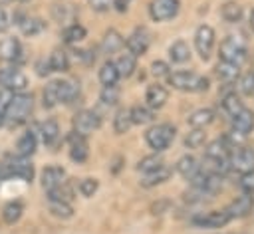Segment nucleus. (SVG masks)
Segmentation results:
<instances>
[{"label":"nucleus","mask_w":254,"mask_h":234,"mask_svg":"<svg viewBox=\"0 0 254 234\" xmlns=\"http://www.w3.org/2000/svg\"><path fill=\"white\" fill-rule=\"evenodd\" d=\"M32 109H34V97H32V93H26V91L12 93V97L8 101V107H6L4 125L10 127V129L24 125L30 119Z\"/></svg>","instance_id":"nucleus-1"},{"label":"nucleus","mask_w":254,"mask_h":234,"mask_svg":"<svg viewBox=\"0 0 254 234\" xmlns=\"http://www.w3.org/2000/svg\"><path fill=\"white\" fill-rule=\"evenodd\" d=\"M0 175L2 178H20L30 182L34 178V165L30 163V157L22 155H8L0 163Z\"/></svg>","instance_id":"nucleus-2"},{"label":"nucleus","mask_w":254,"mask_h":234,"mask_svg":"<svg viewBox=\"0 0 254 234\" xmlns=\"http://www.w3.org/2000/svg\"><path fill=\"white\" fill-rule=\"evenodd\" d=\"M167 81L169 85H173L175 89L179 91H204L208 89V79L194 73V71H189V69H179V71H171L167 75Z\"/></svg>","instance_id":"nucleus-3"},{"label":"nucleus","mask_w":254,"mask_h":234,"mask_svg":"<svg viewBox=\"0 0 254 234\" xmlns=\"http://www.w3.org/2000/svg\"><path fill=\"white\" fill-rule=\"evenodd\" d=\"M175 135H177L175 125H171V123H157V125L147 129L145 141H147V145L155 153H163V151H167L171 147V143L175 141Z\"/></svg>","instance_id":"nucleus-4"},{"label":"nucleus","mask_w":254,"mask_h":234,"mask_svg":"<svg viewBox=\"0 0 254 234\" xmlns=\"http://www.w3.org/2000/svg\"><path fill=\"white\" fill-rule=\"evenodd\" d=\"M246 58H248V42L244 36L232 34L220 44V59L240 65L242 61H246Z\"/></svg>","instance_id":"nucleus-5"},{"label":"nucleus","mask_w":254,"mask_h":234,"mask_svg":"<svg viewBox=\"0 0 254 234\" xmlns=\"http://www.w3.org/2000/svg\"><path fill=\"white\" fill-rule=\"evenodd\" d=\"M28 87V77L16 69V67H0V89H6L10 93H20L26 91Z\"/></svg>","instance_id":"nucleus-6"},{"label":"nucleus","mask_w":254,"mask_h":234,"mask_svg":"<svg viewBox=\"0 0 254 234\" xmlns=\"http://www.w3.org/2000/svg\"><path fill=\"white\" fill-rule=\"evenodd\" d=\"M214 42H216V34L208 24H202L196 28L194 32V50L200 56V59H208L212 50H214Z\"/></svg>","instance_id":"nucleus-7"},{"label":"nucleus","mask_w":254,"mask_h":234,"mask_svg":"<svg viewBox=\"0 0 254 234\" xmlns=\"http://www.w3.org/2000/svg\"><path fill=\"white\" fill-rule=\"evenodd\" d=\"M228 167L236 173H248L254 169V149L250 147H234L228 155Z\"/></svg>","instance_id":"nucleus-8"},{"label":"nucleus","mask_w":254,"mask_h":234,"mask_svg":"<svg viewBox=\"0 0 254 234\" xmlns=\"http://www.w3.org/2000/svg\"><path fill=\"white\" fill-rule=\"evenodd\" d=\"M99 125H101V119H99L97 111H93V109H81L73 117V133H77L81 137H87L89 133L99 129Z\"/></svg>","instance_id":"nucleus-9"},{"label":"nucleus","mask_w":254,"mask_h":234,"mask_svg":"<svg viewBox=\"0 0 254 234\" xmlns=\"http://www.w3.org/2000/svg\"><path fill=\"white\" fill-rule=\"evenodd\" d=\"M151 32L147 30V28H135L131 34H129V38L125 40V46H127V52L129 54H133L135 58H139V56H143L147 50H149V46H151Z\"/></svg>","instance_id":"nucleus-10"},{"label":"nucleus","mask_w":254,"mask_h":234,"mask_svg":"<svg viewBox=\"0 0 254 234\" xmlns=\"http://www.w3.org/2000/svg\"><path fill=\"white\" fill-rule=\"evenodd\" d=\"M181 2L179 0H151L149 4V14L155 22H165L171 20L179 14Z\"/></svg>","instance_id":"nucleus-11"},{"label":"nucleus","mask_w":254,"mask_h":234,"mask_svg":"<svg viewBox=\"0 0 254 234\" xmlns=\"http://www.w3.org/2000/svg\"><path fill=\"white\" fill-rule=\"evenodd\" d=\"M196 228H206V230H214V228H222L226 222H230V218H228V214H226V210L222 208V210H212V212H202V214H198V216H194L192 220H190Z\"/></svg>","instance_id":"nucleus-12"},{"label":"nucleus","mask_w":254,"mask_h":234,"mask_svg":"<svg viewBox=\"0 0 254 234\" xmlns=\"http://www.w3.org/2000/svg\"><path fill=\"white\" fill-rule=\"evenodd\" d=\"M0 59L8 63L24 61V48L18 38H4L0 42Z\"/></svg>","instance_id":"nucleus-13"},{"label":"nucleus","mask_w":254,"mask_h":234,"mask_svg":"<svg viewBox=\"0 0 254 234\" xmlns=\"http://www.w3.org/2000/svg\"><path fill=\"white\" fill-rule=\"evenodd\" d=\"M252 208H254V196L252 194H246V192H242L240 196H236L224 210H226V214H228V218L232 220V218H242V216H246V214H250L252 212Z\"/></svg>","instance_id":"nucleus-14"},{"label":"nucleus","mask_w":254,"mask_h":234,"mask_svg":"<svg viewBox=\"0 0 254 234\" xmlns=\"http://www.w3.org/2000/svg\"><path fill=\"white\" fill-rule=\"evenodd\" d=\"M230 123H232V131H230V133H234V135H238V137H246V135L252 133V129H254V113L244 107L242 111H238V113L230 119Z\"/></svg>","instance_id":"nucleus-15"},{"label":"nucleus","mask_w":254,"mask_h":234,"mask_svg":"<svg viewBox=\"0 0 254 234\" xmlns=\"http://www.w3.org/2000/svg\"><path fill=\"white\" fill-rule=\"evenodd\" d=\"M69 159L73 163H85L87 161V155H89V145H87V137H81L77 133L71 131L69 135Z\"/></svg>","instance_id":"nucleus-16"},{"label":"nucleus","mask_w":254,"mask_h":234,"mask_svg":"<svg viewBox=\"0 0 254 234\" xmlns=\"http://www.w3.org/2000/svg\"><path fill=\"white\" fill-rule=\"evenodd\" d=\"M169 99V89L161 83H153L147 87V93H145V101H147V107L151 109H161Z\"/></svg>","instance_id":"nucleus-17"},{"label":"nucleus","mask_w":254,"mask_h":234,"mask_svg":"<svg viewBox=\"0 0 254 234\" xmlns=\"http://www.w3.org/2000/svg\"><path fill=\"white\" fill-rule=\"evenodd\" d=\"M65 176H67V175H65V171H64L62 167H56V165L46 167V169L42 171V186H44L46 190H52V188L64 184V182H65Z\"/></svg>","instance_id":"nucleus-18"},{"label":"nucleus","mask_w":254,"mask_h":234,"mask_svg":"<svg viewBox=\"0 0 254 234\" xmlns=\"http://www.w3.org/2000/svg\"><path fill=\"white\" fill-rule=\"evenodd\" d=\"M16 24L20 26V32L24 36H28V38L38 36V34H42L46 30V22L42 18H38V16H18Z\"/></svg>","instance_id":"nucleus-19"},{"label":"nucleus","mask_w":254,"mask_h":234,"mask_svg":"<svg viewBox=\"0 0 254 234\" xmlns=\"http://www.w3.org/2000/svg\"><path fill=\"white\" fill-rule=\"evenodd\" d=\"M200 163H198V159L196 157H192V155H185V157H181L179 161H177V173L183 176V178H187V180H190V178H194L196 175H198V171H200Z\"/></svg>","instance_id":"nucleus-20"},{"label":"nucleus","mask_w":254,"mask_h":234,"mask_svg":"<svg viewBox=\"0 0 254 234\" xmlns=\"http://www.w3.org/2000/svg\"><path fill=\"white\" fill-rule=\"evenodd\" d=\"M56 89H58V101L60 103H73L79 95L77 83L69 79H56Z\"/></svg>","instance_id":"nucleus-21"},{"label":"nucleus","mask_w":254,"mask_h":234,"mask_svg":"<svg viewBox=\"0 0 254 234\" xmlns=\"http://www.w3.org/2000/svg\"><path fill=\"white\" fill-rule=\"evenodd\" d=\"M38 129H40L38 133H40V137H42V141H44L46 147H54V145L60 141V125H58L56 119H46V121H42Z\"/></svg>","instance_id":"nucleus-22"},{"label":"nucleus","mask_w":254,"mask_h":234,"mask_svg":"<svg viewBox=\"0 0 254 234\" xmlns=\"http://www.w3.org/2000/svg\"><path fill=\"white\" fill-rule=\"evenodd\" d=\"M232 147L228 145V141L222 137V139H216L212 143L206 145L204 149V159H210V161H222V159H228Z\"/></svg>","instance_id":"nucleus-23"},{"label":"nucleus","mask_w":254,"mask_h":234,"mask_svg":"<svg viewBox=\"0 0 254 234\" xmlns=\"http://www.w3.org/2000/svg\"><path fill=\"white\" fill-rule=\"evenodd\" d=\"M214 75H216L220 81H224V83H234V81L240 77V65L220 59V61L216 63V67H214Z\"/></svg>","instance_id":"nucleus-24"},{"label":"nucleus","mask_w":254,"mask_h":234,"mask_svg":"<svg viewBox=\"0 0 254 234\" xmlns=\"http://www.w3.org/2000/svg\"><path fill=\"white\" fill-rule=\"evenodd\" d=\"M173 175V169H169L167 165H163L161 169H157V171H151V173H145L143 176H141V186H145V188H151V186H157V184H163L165 180H169V176Z\"/></svg>","instance_id":"nucleus-25"},{"label":"nucleus","mask_w":254,"mask_h":234,"mask_svg":"<svg viewBox=\"0 0 254 234\" xmlns=\"http://www.w3.org/2000/svg\"><path fill=\"white\" fill-rule=\"evenodd\" d=\"M125 46V40H123V36L117 32V30H107L105 34H103V38H101V52L103 54H115V52H119L121 48Z\"/></svg>","instance_id":"nucleus-26"},{"label":"nucleus","mask_w":254,"mask_h":234,"mask_svg":"<svg viewBox=\"0 0 254 234\" xmlns=\"http://www.w3.org/2000/svg\"><path fill=\"white\" fill-rule=\"evenodd\" d=\"M48 67L50 71H56V73H64L69 69V56L62 50V48H56L52 50V54L48 56Z\"/></svg>","instance_id":"nucleus-27"},{"label":"nucleus","mask_w":254,"mask_h":234,"mask_svg":"<svg viewBox=\"0 0 254 234\" xmlns=\"http://www.w3.org/2000/svg\"><path fill=\"white\" fill-rule=\"evenodd\" d=\"M36 147H38V135H36V131L30 129L24 135H20V139L16 141V155L30 157V155H34Z\"/></svg>","instance_id":"nucleus-28"},{"label":"nucleus","mask_w":254,"mask_h":234,"mask_svg":"<svg viewBox=\"0 0 254 234\" xmlns=\"http://www.w3.org/2000/svg\"><path fill=\"white\" fill-rule=\"evenodd\" d=\"M212 121H214V111L208 109V107L196 109V111H192V113L187 117V123H189L192 129H204V127H208Z\"/></svg>","instance_id":"nucleus-29"},{"label":"nucleus","mask_w":254,"mask_h":234,"mask_svg":"<svg viewBox=\"0 0 254 234\" xmlns=\"http://www.w3.org/2000/svg\"><path fill=\"white\" fill-rule=\"evenodd\" d=\"M115 67H117V71H119V77H131V75L135 73V69H137V58H135L133 54L125 52V54H121V56L117 58Z\"/></svg>","instance_id":"nucleus-30"},{"label":"nucleus","mask_w":254,"mask_h":234,"mask_svg":"<svg viewBox=\"0 0 254 234\" xmlns=\"http://www.w3.org/2000/svg\"><path fill=\"white\" fill-rule=\"evenodd\" d=\"M190 58V48L185 40H177L175 44H171L169 48V59L173 63H185Z\"/></svg>","instance_id":"nucleus-31"},{"label":"nucleus","mask_w":254,"mask_h":234,"mask_svg":"<svg viewBox=\"0 0 254 234\" xmlns=\"http://www.w3.org/2000/svg\"><path fill=\"white\" fill-rule=\"evenodd\" d=\"M129 115H131L133 125H147L155 119V109H151L147 105H135L129 109Z\"/></svg>","instance_id":"nucleus-32"},{"label":"nucleus","mask_w":254,"mask_h":234,"mask_svg":"<svg viewBox=\"0 0 254 234\" xmlns=\"http://www.w3.org/2000/svg\"><path fill=\"white\" fill-rule=\"evenodd\" d=\"M220 105H222V111L232 119L238 111H242L244 109V103L240 101V97L236 95V91H232V93H226V95H222V99H220Z\"/></svg>","instance_id":"nucleus-33"},{"label":"nucleus","mask_w":254,"mask_h":234,"mask_svg":"<svg viewBox=\"0 0 254 234\" xmlns=\"http://www.w3.org/2000/svg\"><path fill=\"white\" fill-rule=\"evenodd\" d=\"M22 212H24V204H22L20 200H10V202H6L4 208H2V220H4L6 224H16V222L20 220Z\"/></svg>","instance_id":"nucleus-34"},{"label":"nucleus","mask_w":254,"mask_h":234,"mask_svg":"<svg viewBox=\"0 0 254 234\" xmlns=\"http://www.w3.org/2000/svg\"><path fill=\"white\" fill-rule=\"evenodd\" d=\"M85 36H87V30H85L81 24H67V26L62 30V40H64L65 44H77V42H81Z\"/></svg>","instance_id":"nucleus-35"},{"label":"nucleus","mask_w":254,"mask_h":234,"mask_svg":"<svg viewBox=\"0 0 254 234\" xmlns=\"http://www.w3.org/2000/svg\"><path fill=\"white\" fill-rule=\"evenodd\" d=\"M99 81L103 85H117L119 81V71L115 67V61H105L101 67H99Z\"/></svg>","instance_id":"nucleus-36"},{"label":"nucleus","mask_w":254,"mask_h":234,"mask_svg":"<svg viewBox=\"0 0 254 234\" xmlns=\"http://www.w3.org/2000/svg\"><path fill=\"white\" fill-rule=\"evenodd\" d=\"M131 125H133V123H131L129 109H125V107L117 109V111H115V117H113V131H115L117 135H123V133L129 131Z\"/></svg>","instance_id":"nucleus-37"},{"label":"nucleus","mask_w":254,"mask_h":234,"mask_svg":"<svg viewBox=\"0 0 254 234\" xmlns=\"http://www.w3.org/2000/svg\"><path fill=\"white\" fill-rule=\"evenodd\" d=\"M48 208H50V214L56 216V218H62V220H67L73 216V208H71V202H62V200H48Z\"/></svg>","instance_id":"nucleus-38"},{"label":"nucleus","mask_w":254,"mask_h":234,"mask_svg":"<svg viewBox=\"0 0 254 234\" xmlns=\"http://www.w3.org/2000/svg\"><path fill=\"white\" fill-rule=\"evenodd\" d=\"M220 16H222L224 22L236 24V22H240V18H242V6L236 4V2H226V4L222 6V10H220Z\"/></svg>","instance_id":"nucleus-39"},{"label":"nucleus","mask_w":254,"mask_h":234,"mask_svg":"<svg viewBox=\"0 0 254 234\" xmlns=\"http://www.w3.org/2000/svg\"><path fill=\"white\" fill-rule=\"evenodd\" d=\"M52 14H54V18L62 24V22H73V18H75V8L71 6V4H56L54 8H52Z\"/></svg>","instance_id":"nucleus-40"},{"label":"nucleus","mask_w":254,"mask_h":234,"mask_svg":"<svg viewBox=\"0 0 254 234\" xmlns=\"http://www.w3.org/2000/svg\"><path fill=\"white\" fill-rule=\"evenodd\" d=\"M163 165H165V161H163L159 155H149V157H143V159L139 161L137 171H139L141 175H145V173H151V171L161 169Z\"/></svg>","instance_id":"nucleus-41"},{"label":"nucleus","mask_w":254,"mask_h":234,"mask_svg":"<svg viewBox=\"0 0 254 234\" xmlns=\"http://www.w3.org/2000/svg\"><path fill=\"white\" fill-rule=\"evenodd\" d=\"M71 198H73V190H71V186H69L67 182H64V184H60V186H56V188L48 190V200L71 202Z\"/></svg>","instance_id":"nucleus-42"},{"label":"nucleus","mask_w":254,"mask_h":234,"mask_svg":"<svg viewBox=\"0 0 254 234\" xmlns=\"http://www.w3.org/2000/svg\"><path fill=\"white\" fill-rule=\"evenodd\" d=\"M42 103H44L46 109H52V107H56V105L60 103V101H58L56 81H50V83L44 87V91H42Z\"/></svg>","instance_id":"nucleus-43"},{"label":"nucleus","mask_w":254,"mask_h":234,"mask_svg":"<svg viewBox=\"0 0 254 234\" xmlns=\"http://www.w3.org/2000/svg\"><path fill=\"white\" fill-rule=\"evenodd\" d=\"M206 141V133L204 129H192L187 137H185V147L187 149H200Z\"/></svg>","instance_id":"nucleus-44"},{"label":"nucleus","mask_w":254,"mask_h":234,"mask_svg":"<svg viewBox=\"0 0 254 234\" xmlns=\"http://www.w3.org/2000/svg\"><path fill=\"white\" fill-rule=\"evenodd\" d=\"M119 87L117 85H103L101 93H99V101L103 105H115L119 101Z\"/></svg>","instance_id":"nucleus-45"},{"label":"nucleus","mask_w":254,"mask_h":234,"mask_svg":"<svg viewBox=\"0 0 254 234\" xmlns=\"http://www.w3.org/2000/svg\"><path fill=\"white\" fill-rule=\"evenodd\" d=\"M238 89H240L242 95H254V69H250L244 75H240Z\"/></svg>","instance_id":"nucleus-46"},{"label":"nucleus","mask_w":254,"mask_h":234,"mask_svg":"<svg viewBox=\"0 0 254 234\" xmlns=\"http://www.w3.org/2000/svg\"><path fill=\"white\" fill-rule=\"evenodd\" d=\"M97 186H99L97 178L87 176V178H81V180H79L77 190H79V194H81V196H93V194H95V190H97Z\"/></svg>","instance_id":"nucleus-47"},{"label":"nucleus","mask_w":254,"mask_h":234,"mask_svg":"<svg viewBox=\"0 0 254 234\" xmlns=\"http://www.w3.org/2000/svg\"><path fill=\"white\" fill-rule=\"evenodd\" d=\"M238 186H240L242 192H246V194H254V169L248 171V173H242V175H240Z\"/></svg>","instance_id":"nucleus-48"},{"label":"nucleus","mask_w":254,"mask_h":234,"mask_svg":"<svg viewBox=\"0 0 254 234\" xmlns=\"http://www.w3.org/2000/svg\"><path fill=\"white\" fill-rule=\"evenodd\" d=\"M151 73H153L155 77H167V75L171 73L169 63H167V61H161V59L153 61V63H151Z\"/></svg>","instance_id":"nucleus-49"},{"label":"nucleus","mask_w":254,"mask_h":234,"mask_svg":"<svg viewBox=\"0 0 254 234\" xmlns=\"http://www.w3.org/2000/svg\"><path fill=\"white\" fill-rule=\"evenodd\" d=\"M10 97H12V93H10V91L0 89V127L4 125V115H6V107H8Z\"/></svg>","instance_id":"nucleus-50"},{"label":"nucleus","mask_w":254,"mask_h":234,"mask_svg":"<svg viewBox=\"0 0 254 234\" xmlns=\"http://www.w3.org/2000/svg\"><path fill=\"white\" fill-rule=\"evenodd\" d=\"M89 6L95 12H107L113 6V0H89Z\"/></svg>","instance_id":"nucleus-51"},{"label":"nucleus","mask_w":254,"mask_h":234,"mask_svg":"<svg viewBox=\"0 0 254 234\" xmlns=\"http://www.w3.org/2000/svg\"><path fill=\"white\" fill-rule=\"evenodd\" d=\"M8 28H10V16H8V12L4 10V6H0V34L6 32Z\"/></svg>","instance_id":"nucleus-52"},{"label":"nucleus","mask_w":254,"mask_h":234,"mask_svg":"<svg viewBox=\"0 0 254 234\" xmlns=\"http://www.w3.org/2000/svg\"><path fill=\"white\" fill-rule=\"evenodd\" d=\"M129 2H131V0H113V6H115V10L125 12V10L129 8Z\"/></svg>","instance_id":"nucleus-53"},{"label":"nucleus","mask_w":254,"mask_h":234,"mask_svg":"<svg viewBox=\"0 0 254 234\" xmlns=\"http://www.w3.org/2000/svg\"><path fill=\"white\" fill-rule=\"evenodd\" d=\"M12 2H16V0H0V6H8V4H12Z\"/></svg>","instance_id":"nucleus-54"},{"label":"nucleus","mask_w":254,"mask_h":234,"mask_svg":"<svg viewBox=\"0 0 254 234\" xmlns=\"http://www.w3.org/2000/svg\"><path fill=\"white\" fill-rule=\"evenodd\" d=\"M250 28L254 30V10H252V16H250Z\"/></svg>","instance_id":"nucleus-55"},{"label":"nucleus","mask_w":254,"mask_h":234,"mask_svg":"<svg viewBox=\"0 0 254 234\" xmlns=\"http://www.w3.org/2000/svg\"><path fill=\"white\" fill-rule=\"evenodd\" d=\"M0 180H2V175H0Z\"/></svg>","instance_id":"nucleus-56"}]
</instances>
